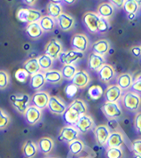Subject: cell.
<instances>
[{"instance_id":"47","label":"cell","mask_w":141,"mask_h":158,"mask_svg":"<svg viewBox=\"0 0 141 158\" xmlns=\"http://www.w3.org/2000/svg\"><path fill=\"white\" fill-rule=\"evenodd\" d=\"M134 127L136 131L139 134H141V112L137 113V115H135Z\"/></svg>"},{"instance_id":"7","label":"cell","mask_w":141,"mask_h":158,"mask_svg":"<svg viewBox=\"0 0 141 158\" xmlns=\"http://www.w3.org/2000/svg\"><path fill=\"white\" fill-rule=\"evenodd\" d=\"M79 131L76 129L75 126H64L61 128L60 131V135H59V139L60 141H63L66 143L69 144L72 141L77 139L79 137Z\"/></svg>"},{"instance_id":"26","label":"cell","mask_w":141,"mask_h":158,"mask_svg":"<svg viewBox=\"0 0 141 158\" xmlns=\"http://www.w3.org/2000/svg\"><path fill=\"white\" fill-rule=\"evenodd\" d=\"M80 116H81V115L78 112H77L75 109L71 108L70 107H68L62 115V118H63L64 122L66 123L68 125L75 126Z\"/></svg>"},{"instance_id":"56","label":"cell","mask_w":141,"mask_h":158,"mask_svg":"<svg viewBox=\"0 0 141 158\" xmlns=\"http://www.w3.org/2000/svg\"><path fill=\"white\" fill-rule=\"evenodd\" d=\"M80 158H90V157H88V156H83V157H80Z\"/></svg>"},{"instance_id":"29","label":"cell","mask_w":141,"mask_h":158,"mask_svg":"<svg viewBox=\"0 0 141 158\" xmlns=\"http://www.w3.org/2000/svg\"><path fill=\"white\" fill-rule=\"evenodd\" d=\"M38 23L44 32H52L55 29L56 27V21L48 15L42 16Z\"/></svg>"},{"instance_id":"9","label":"cell","mask_w":141,"mask_h":158,"mask_svg":"<svg viewBox=\"0 0 141 158\" xmlns=\"http://www.w3.org/2000/svg\"><path fill=\"white\" fill-rule=\"evenodd\" d=\"M93 132H94V136H95V139H96L97 143L101 147L106 146L108 137L111 133L110 130L108 129L106 124L97 125L93 130Z\"/></svg>"},{"instance_id":"32","label":"cell","mask_w":141,"mask_h":158,"mask_svg":"<svg viewBox=\"0 0 141 158\" xmlns=\"http://www.w3.org/2000/svg\"><path fill=\"white\" fill-rule=\"evenodd\" d=\"M23 69L25 71H27L29 76H33L41 70L36 58H32V59L26 60L23 64Z\"/></svg>"},{"instance_id":"11","label":"cell","mask_w":141,"mask_h":158,"mask_svg":"<svg viewBox=\"0 0 141 158\" xmlns=\"http://www.w3.org/2000/svg\"><path fill=\"white\" fill-rule=\"evenodd\" d=\"M83 58H84L83 52L75 50L62 52L59 56V59L64 65H74L75 62L82 60Z\"/></svg>"},{"instance_id":"34","label":"cell","mask_w":141,"mask_h":158,"mask_svg":"<svg viewBox=\"0 0 141 158\" xmlns=\"http://www.w3.org/2000/svg\"><path fill=\"white\" fill-rule=\"evenodd\" d=\"M77 72V69L75 65H64L60 73H61L62 78L71 81Z\"/></svg>"},{"instance_id":"24","label":"cell","mask_w":141,"mask_h":158,"mask_svg":"<svg viewBox=\"0 0 141 158\" xmlns=\"http://www.w3.org/2000/svg\"><path fill=\"white\" fill-rule=\"evenodd\" d=\"M36 145H37V148H38L39 151L42 154L48 155L53 149L54 142L49 137H43V138H41L38 140V142H37Z\"/></svg>"},{"instance_id":"31","label":"cell","mask_w":141,"mask_h":158,"mask_svg":"<svg viewBox=\"0 0 141 158\" xmlns=\"http://www.w3.org/2000/svg\"><path fill=\"white\" fill-rule=\"evenodd\" d=\"M44 78L46 83L49 84H53V85H57L59 83H60L62 81V76L60 70L57 69H49L46 70L44 73Z\"/></svg>"},{"instance_id":"54","label":"cell","mask_w":141,"mask_h":158,"mask_svg":"<svg viewBox=\"0 0 141 158\" xmlns=\"http://www.w3.org/2000/svg\"><path fill=\"white\" fill-rule=\"evenodd\" d=\"M136 2H137V4H138L139 6H141V1H139V0H136Z\"/></svg>"},{"instance_id":"58","label":"cell","mask_w":141,"mask_h":158,"mask_svg":"<svg viewBox=\"0 0 141 158\" xmlns=\"http://www.w3.org/2000/svg\"><path fill=\"white\" fill-rule=\"evenodd\" d=\"M140 47H141V46H140Z\"/></svg>"},{"instance_id":"22","label":"cell","mask_w":141,"mask_h":158,"mask_svg":"<svg viewBox=\"0 0 141 158\" xmlns=\"http://www.w3.org/2000/svg\"><path fill=\"white\" fill-rule=\"evenodd\" d=\"M99 17L104 19H110L114 14V7L110 2H104L101 3L98 6L97 13Z\"/></svg>"},{"instance_id":"39","label":"cell","mask_w":141,"mask_h":158,"mask_svg":"<svg viewBox=\"0 0 141 158\" xmlns=\"http://www.w3.org/2000/svg\"><path fill=\"white\" fill-rule=\"evenodd\" d=\"M124 153L121 148H108L106 151V158H123Z\"/></svg>"},{"instance_id":"57","label":"cell","mask_w":141,"mask_h":158,"mask_svg":"<svg viewBox=\"0 0 141 158\" xmlns=\"http://www.w3.org/2000/svg\"><path fill=\"white\" fill-rule=\"evenodd\" d=\"M45 158H54V157H45Z\"/></svg>"},{"instance_id":"40","label":"cell","mask_w":141,"mask_h":158,"mask_svg":"<svg viewBox=\"0 0 141 158\" xmlns=\"http://www.w3.org/2000/svg\"><path fill=\"white\" fill-rule=\"evenodd\" d=\"M110 28V22L107 19L104 18H100L99 17V21H98V25H97V32L99 33H106L108 31V29Z\"/></svg>"},{"instance_id":"19","label":"cell","mask_w":141,"mask_h":158,"mask_svg":"<svg viewBox=\"0 0 141 158\" xmlns=\"http://www.w3.org/2000/svg\"><path fill=\"white\" fill-rule=\"evenodd\" d=\"M124 136L123 134L117 131H111L108 139L106 141V147L108 148H121L124 145Z\"/></svg>"},{"instance_id":"17","label":"cell","mask_w":141,"mask_h":158,"mask_svg":"<svg viewBox=\"0 0 141 158\" xmlns=\"http://www.w3.org/2000/svg\"><path fill=\"white\" fill-rule=\"evenodd\" d=\"M99 78L101 82L108 84L115 77V70L114 67L110 64H104L98 71Z\"/></svg>"},{"instance_id":"41","label":"cell","mask_w":141,"mask_h":158,"mask_svg":"<svg viewBox=\"0 0 141 158\" xmlns=\"http://www.w3.org/2000/svg\"><path fill=\"white\" fill-rule=\"evenodd\" d=\"M10 76L6 71L0 70V90H5L9 85Z\"/></svg>"},{"instance_id":"42","label":"cell","mask_w":141,"mask_h":158,"mask_svg":"<svg viewBox=\"0 0 141 158\" xmlns=\"http://www.w3.org/2000/svg\"><path fill=\"white\" fill-rule=\"evenodd\" d=\"M10 123V117L7 113L3 109L0 108V130L5 129Z\"/></svg>"},{"instance_id":"23","label":"cell","mask_w":141,"mask_h":158,"mask_svg":"<svg viewBox=\"0 0 141 158\" xmlns=\"http://www.w3.org/2000/svg\"><path fill=\"white\" fill-rule=\"evenodd\" d=\"M46 81L44 78V73L42 72H38L35 75L31 76L29 79V85L31 87V89H33L34 91H40L43 87L44 86Z\"/></svg>"},{"instance_id":"36","label":"cell","mask_w":141,"mask_h":158,"mask_svg":"<svg viewBox=\"0 0 141 158\" xmlns=\"http://www.w3.org/2000/svg\"><path fill=\"white\" fill-rule=\"evenodd\" d=\"M69 107L73 109H75L77 112H78L80 115H85L87 110H88V108H87V105L85 103V101L80 100V99H77L75 101H73L69 105Z\"/></svg>"},{"instance_id":"27","label":"cell","mask_w":141,"mask_h":158,"mask_svg":"<svg viewBox=\"0 0 141 158\" xmlns=\"http://www.w3.org/2000/svg\"><path fill=\"white\" fill-rule=\"evenodd\" d=\"M132 83H133V78L130 73H122L119 75L116 79V85L122 91L129 90L132 85Z\"/></svg>"},{"instance_id":"50","label":"cell","mask_w":141,"mask_h":158,"mask_svg":"<svg viewBox=\"0 0 141 158\" xmlns=\"http://www.w3.org/2000/svg\"><path fill=\"white\" fill-rule=\"evenodd\" d=\"M124 2H125V0H112V1H110V3L113 5L114 7L117 8V9L123 8Z\"/></svg>"},{"instance_id":"6","label":"cell","mask_w":141,"mask_h":158,"mask_svg":"<svg viewBox=\"0 0 141 158\" xmlns=\"http://www.w3.org/2000/svg\"><path fill=\"white\" fill-rule=\"evenodd\" d=\"M63 52V47L61 43L55 38L51 39L44 48V54L51 57L53 60L59 59L60 54Z\"/></svg>"},{"instance_id":"35","label":"cell","mask_w":141,"mask_h":158,"mask_svg":"<svg viewBox=\"0 0 141 158\" xmlns=\"http://www.w3.org/2000/svg\"><path fill=\"white\" fill-rule=\"evenodd\" d=\"M85 143L81 140V139H76L74 141H72L71 143L68 144V149L70 154L74 155V156H77L81 154L84 149H85Z\"/></svg>"},{"instance_id":"3","label":"cell","mask_w":141,"mask_h":158,"mask_svg":"<svg viewBox=\"0 0 141 158\" xmlns=\"http://www.w3.org/2000/svg\"><path fill=\"white\" fill-rule=\"evenodd\" d=\"M10 101L14 107L20 114L24 115L26 110L29 107L30 97L28 94H12L10 96Z\"/></svg>"},{"instance_id":"55","label":"cell","mask_w":141,"mask_h":158,"mask_svg":"<svg viewBox=\"0 0 141 158\" xmlns=\"http://www.w3.org/2000/svg\"><path fill=\"white\" fill-rule=\"evenodd\" d=\"M132 158H141L140 156H138V155H134L133 156H132Z\"/></svg>"},{"instance_id":"8","label":"cell","mask_w":141,"mask_h":158,"mask_svg":"<svg viewBox=\"0 0 141 158\" xmlns=\"http://www.w3.org/2000/svg\"><path fill=\"white\" fill-rule=\"evenodd\" d=\"M24 117H25V120H26V122L28 125L34 126L41 121L42 110H40L39 108L31 105L26 110V112L24 114Z\"/></svg>"},{"instance_id":"45","label":"cell","mask_w":141,"mask_h":158,"mask_svg":"<svg viewBox=\"0 0 141 158\" xmlns=\"http://www.w3.org/2000/svg\"><path fill=\"white\" fill-rule=\"evenodd\" d=\"M131 91L136 94H141V76L135 79L132 83V85L131 87Z\"/></svg>"},{"instance_id":"28","label":"cell","mask_w":141,"mask_h":158,"mask_svg":"<svg viewBox=\"0 0 141 158\" xmlns=\"http://www.w3.org/2000/svg\"><path fill=\"white\" fill-rule=\"evenodd\" d=\"M26 33L31 39H38L43 36L44 31L41 29L40 25L38 22H33V23H29L28 24L27 28H26Z\"/></svg>"},{"instance_id":"38","label":"cell","mask_w":141,"mask_h":158,"mask_svg":"<svg viewBox=\"0 0 141 158\" xmlns=\"http://www.w3.org/2000/svg\"><path fill=\"white\" fill-rule=\"evenodd\" d=\"M88 94L92 100H99L104 94L103 89L100 85H92L88 90Z\"/></svg>"},{"instance_id":"43","label":"cell","mask_w":141,"mask_h":158,"mask_svg":"<svg viewBox=\"0 0 141 158\" xmlns=\"http://www.w3.org/2000/svg\"><path fill=\"white\" fill-rule=\"evenodd\" d=\"M14 77H15V78L18 82H20L21 84H25L27 82V80H28L29 75L23 69H19L17 71L15 72Z\"/></svg>"},{"instance_id":"12","label":"cell","mask_w":141,"mask_h":158,"mask_svg":"<svg viewBox=\"0 0 141 158\" xmlns=\"http://www.w3.org/2000/svg\"><path fill=\"white\" fill-rule=\"evenodd\" d=\"M47 108L49 109L50 112H52V114L62 115L64 114V112L67 110L68 107L63 101H60L58 97L51 96L49 102H48V105H47Z\"/></svg>"},{"instance_id":"44","label":"cell","mask_w":141,"mask_h":158,"mask_svg":"<svg viewBox=\"0 0 141 158\" xmlns=\"http://www.w3.org/2000/svg\"><path fill=\"white\" fill-rule=\"evenodd\" d=\"M131 149L134 155H138L141 156V139H137L131 143Z\"/></svg>"},{"instance_id":"30","label":"cell","mask_w":141,"mask_h":158,"mask_svg":"<svg viewBox=\"0 0 141 158\" xmlns=\"http://www.w3.org/2000/svg\"><path fill=\"white\" fill-rule=\"evenodd\" d=\"M38 152L37 145L31 140L26 141L22 146V154L26 158L35 157Z\"/></svg>"},{"instance_id":"49","label":"cell","mask_w":141,"mask_h":158,"mask_svg":"<svg viewBox=\"0 0 141 158\" xmlns=\"http://www.w3.org/2000/svg\"><path fill=\"white\" fill-rule=\"evenodd\" d=\"M131 54L136 58L141 57V47L139 45H134L131 48Z\"/></svg>"},{"instance_id":"18","label":"cell","mask_w":141,"mask_h":158,"mask_svg":"<svg viewBox=\"0 0 141 158\" xmlns=\"http://www.w3.org/2000/svg\"><path fill=\"white\" fill-rule=\"evenodd\" d=\"M56 24L59 26V28L63 31H69L74 28L76 21L73 16L70 15L63 13L61 15H60L56 19Z\"/></svg>"},{"instance_id":"51","label":"cell","mask_w":141,"mask_h":158,"mask_svg":"<svg viewBox=\"0 0 141 158\" xmlns=\"http://www.w3.org/2000/svg\"><path fill=\"white\" fill-rule=\"evenodd\" d=\"M127 18L129 21H134L135 19H136V14L127 15Z\"/></svg>"},{"instance_id":"1","label":"cell","mask_w":141,"mask_h":158,"mask_svg":"<svg viewBox=\"0 0 141 158\" xmlns=\"http://www.w3.org/2000/svg\"><path fill=\"white\" fill-rule=\"evenodd\" d=\"M122 103L124 108L130 112H137L141 107V97L132 91H127L122 95Z\"/></svg>"},{"instance_id":"14","label":"cell","mask_w":141,"mask_h":158,"mask_svg":"<svg viewBox=\"0 0 141 158\" xmlns=\"http://www.w3.org/2000/svg\"><path fill=\"white\" fill-rule=\"evenodd\" d=\"M123 91L117 85H111L107 87L105 91V100L106 102H114L117 103L121 100Z\"/></svg>"},{"instance_id":"5","label":"cell","mask_w":141,"mask_h":158,"mask_svg":"<svg viewBox=\"0 0 141 158\" xmlns=\"http://www.w3.org/2000/svg\"><path fill=\"white\" fill-rule=\"evenodd\" d=\"M72 50L85 52L89 48V38L85 34H76L71 38Z\"/></svg>"},{"instance_id":"16","label":"cell","mask_w":141,"mask_h":158,"mask_svg":"<svg viewBox=\"0 0 141 158\" xmlns=\"http://www.w3.org/2000/svg\"><path fill=\"white\" fill-rule=\"evenodd\" d=\"M91 82L90 75L85 70H77L74 77L71 80V84L77 88H85Z\"/></svg>"},{"instance_id":"10","label":"cell","mask_w":141,"mask_h":158,"mask_svg":"<svg viewBox=\"0 0 141 158\" xmlns=\"http://www.w3.org/2000/svg\"><path fill=\"white\" fill-rule=\"evenodd\" d=\"M94 125H95V123H94V120L92 119V116L85 114V115H82L79 117L75 127L79 131V133H86L89 131L93 129Z\"/></svg>"},{"instance_id":"15","label":"cell","mask_w":141,"mask_h":158,"mask_svg":"<svg viewBox=\"0 0 141 158\" xmlns=\"http://www.w3.org/2000/svg\"><path fill=\"white\" fill-rule=\"evenodd\" d=\"M50 96L48 93L44 92V91H38L32 96V103L33 106H35L40 110H43L47 108L48 102L50 100Z\"/></svg>"},{"instance_id":"20","label":"cell","mask_w":141,"mask_h":158,"mask_svg":"<svg viewBox=\"0 0 141 158\" xmlns=\"http://www.w3.org/2000/svg\"><path fill=\"white\" fill-rule=\"evenodd\" d=\"M110 49V43L107 39H99L94 42L92 45L93 53L100 56H105Z\"/></svg>"},{"instance_id":"46","label":"cell","mask_w":141,"mask_h":158,"mask_svg":"<svg viewBox=\"0 0 141 158\" xmlns=\"http://www.w3.org/2000/svg\"><path fill=\"white\" fill-rule=\"evenodd\" d=\"M77 87L75 86L74 85H68V86L66 87V94L68 98H73L76 94H77Z\"/></svg>"},{"instance_id":"53","label":"cell","mask_w":141,"mask_h":158,"mask_svg":"<svg viewBox=\"0 0 141 158\" xmlns=\"http://www.w3.org/2000/svg\"><path fill=\"white\" fill-rule=\"evenodd\" d=\"M65 3H67V4H74L76 1H74V0H66V1H64Z\"/></svg>"},{"instance_id":"4","label":"cell","mask_w":141,"mask_h":158,"mask_svg":"<svg viewBox=\"0 0 141 158\" xmlns=\"http://www.w3.org/2000/svg\"><path fill=\"white\" fill-rule=\"evenodd\" d=\"M101 110L105 116L109 120H111V119L117 120V118H120L122 115V110L120 105L118 104V102L117 103L105 102L103 104V106L101 107Z\"/></svg>"},{"instance_id":"52","label":"cell","mask_w":141,"mask_h":158,"mask_svg":"<svg viewBox=\"0 0 141 158\" xmlns=\"http://www.w3.org/2000/svg\"><path fill=\"white\" fill-rule=\"evenodd\" d=\"M24 3L28 4V6H34L35 4V1H29V0H27V1H24Z\"/></svg>"},{"instance_id":"48","label":"cell","mask_w":141,"mask_h":158,"mask_svg":"<svg viewBox=\"0 0 141 158\" xmlns=\"http://www.w3.org/2000/svg\"><path fill=\"white\" fill-rule=\"evenodd\" d=\"M108 127V129L110 130V131H117L120 126H119V123L116 119H111L108 121V123L106 125Z\"/></svg>"},{"instance_id":"33","label":"cell","mask_w":141,"mask_h":158,"mask_svg":"<svg viewBox=\"0 0 141 158\" xmlns=\"http://www.w3.org/2000/svg\"><path fill=\"white\" fill-rule=\"evenodd\" d=\"M53 61L54 60L52 58L45 55L44 53L37 58V62H38V65L40 67V69L45 70V71L52 69V68L53 66Z\"/></svg>"},{"instance_id":"25","label":"cell","mask_w":141,"mask_h":158,"mask_svg":"<svg viewBox=\"0 0 141 158\" xmlns=\"http://www.w3.org/2000/svg\"><path fill=\"white\" fill-rule=\"evenodd\" d=\"M47 12H48V16L53 18L54 20L57 19L60 15L63 14V7L61 2L50 1L47 5Z\"/></svg>"},{"instance_id":"37","label":"cell","mask_w":141,"mask_h":158,"mask_svg":"<svg viewBox=\"0 0 141 158\" xmlns=\"http://www.w3.org/2000/svg\"><path fill=\"white\" fill-rule=\"evenodd\" d=\"M139 6H138L136 0H126L123 5V10L127 15L137 14Z\"/></svg>"},{"instance_id":"13","label":"cell","mask_w":141,"mask_h":158,"mask_svg":"<svg viewBox=\"0 0 141 158\" xmlns=\"http://www.w3.org/2000/svg\"><path fill=\"white\" fill-rule=\"evenodd\" d=\"M99 17L94 12H87L83 16V22L85 28L88 29L91 33L95 34L97 32V25Z\"/></svg>"},{"instance_id":"21","label":"cell","mask_w":141,"mask_h":158,"mask_svg":"<svg viewBox=\"0 0 141 158\" xmlns=\"http://www.w3.org/2000/svg\"><path fill=\"white\" fill-rule=\"evenodd\" d=\"M106 64V60L104 56H100L92 52L88 57V67L90 69L94 71H99L100 68Z\"/></svg>"},{"instance_id":"2","label":"cell","mask_w":141,"mask_h":158,"mask_svg":"<svg viewBox=\"0 0 141 158\" xmlns=\"http://www.w3.org/2000/svg\"><path fill=\"white\" fill-rule=\"evenodd\" d=\"M16 17L20 22L29 24L39 22L42 18V12L33 8H21L18 10Z\"/></svg>"}]
</instances>
